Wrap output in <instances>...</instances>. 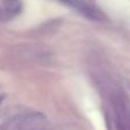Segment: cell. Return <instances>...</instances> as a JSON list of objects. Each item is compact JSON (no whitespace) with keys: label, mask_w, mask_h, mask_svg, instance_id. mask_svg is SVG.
Wrapping results in <instances>:
<instances>
[{"label":"cell","mask_w":130,"mask_h":130,"mask_svg":"<svg viewBox=\"0 0 130 130\" xmlns=\"http://www.w3.org/2000/svg\"><path fill=\"white\" fill-rule=\"evenodd\" d=\"M70 6L74 7L79 13H81L82 15H85L86 17L90 18V20H101V14L87 4H83V2H70Z\"/></svg>","instance_id":"6da1fadb"},{"label":"cell","mask_w":130,"mask_h":130,"mask_svg":"<svg viewBox=\"0 0 130 130\" xmlns=\"http://www.w3.org/2000/svg\"><path fill=\"white\" fill-rule=\"evenodd\" d=\"M5 6H6V10L10 11V13H17V11H20L22 5L17 1H8L5 4Z\"/></svg>","instance_id":"7a4b0ae2"}]
</instances>
